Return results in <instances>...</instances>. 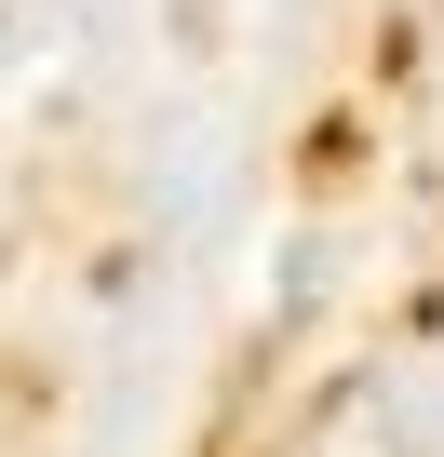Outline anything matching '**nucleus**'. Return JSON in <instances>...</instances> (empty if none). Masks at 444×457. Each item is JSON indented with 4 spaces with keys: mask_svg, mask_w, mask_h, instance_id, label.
<instances>
[]
</instances>
